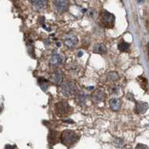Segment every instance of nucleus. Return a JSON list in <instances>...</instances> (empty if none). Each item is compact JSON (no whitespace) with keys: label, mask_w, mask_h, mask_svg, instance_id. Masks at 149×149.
<instances>
[{"label":"nucleus","mask_w":149,"mask_h":149,"mask_svg":"<svg viewBox=\"0 0 149 149\" xmlns=\"http://www.w3.org/2000/svg\"><path fill=\"white\" fill-rule=\"evenodd\" d=\"M79 139V136L76 132L72 130H64L60 135L61 142L65 146H72Z\"/></svg>","instance_id":"f257e3e1"},{"label":"nucleus","mask_w":149,"mask_h":149,"mask_svg":"<svg viewBox=\"0 0 149 149\" xmlns=\"http://www.w3.org/2000/svg\"><path fill=\"white\" fill-rule=\"evenodd\" d=\"M56 114L59 117H66L72 113L73 109L66 101H61L54 106Z\"/></svg>","instance_id":"f03ea898"},{"label":"nucleus","mask_w":149,"mask_h":149,"mask_svg":"<svg viewBox=\"0 0 149 149\" xmlns=\"http://www.w3.org/2000/svg\"><path fill=\"white\" fill-rule=\"evenodd\" d=\"M115 22V16L106 10L101 12V23L102 26L107 28H112Z\"/></svg>","instance_id":"7ed1b4c3"},{"label":"nucleus","mask_w":149,"mask_h":149,"mask_svg":"<svg viewBox=\"0 0 149 149\" xmlns=\"http://www.w3.org/2000/svg\"><path fill=\"white\" fill-rule=\"evenodd\" d=\"M75 92H76V86L73 82L67 81L61 84V93L64 96H72L74 95Z\"/></svg>","instance_id":"20e7f679"},{"label":"nucleus","mask_w":149,"mask_h":149,"mask_svg":"<svg viewBox=\"0 0 149 149\" xmlns=\"http://www.w3.org/2000/svg\"><path fill=\"white\" fill-rule=\"evenodd\" d=\"M92 101L95 104H99L105 100V93L103 90H97L92 94Z\"/></svg>","instance_id":"39448f33"},{"label":"nucleus","mask_w":149,"mask_h":149,"mask_svg":"<svg viewBox=\"0 0 149 149\" xmlns=\"http://www.w3.org/2000/svg\"><path fill=\"white\" fill-rule=\"evenodd\" d=\"M63 74L62 71L60 70H54L50 75V80L53 83L56 84H61L63 81Z\"/></svg>","instance_id":"423d86ee"},{"label":"nucleus","mask_w":149,"mask_h":149,"mask_svg":"<svg viewBox=\"0 0 149 149\" xmlns=\"http://www.w3.org/2000/svg\"><path fill=\"white\" fill-rule=\"evenodd\" d=\"M54 6L56 10L58 13H63L66 11L69 6V2L68 1H54L53 2Z\"/></svg>","instance_id":"0eeeda50"},{"label":"nucleus","mask_w":149,"mask_h":149,"mask_svg":"<svg viewBox=\"0 0 149 149\" xmlns=\"http://www.w3.org/2000/svg\"><path fill=\"white\" fill-rule=\"evenodd\" d=\"M65 45L69 48H74L78 44V37L74 34H68L65 39Z\"/></svg>","instance_id":"6e6552de"},{"label":"nucleus","mask_w":149,"mask_h":149,"mask_svg":"<svg viewBox=\"0 0 149 149\" xmlns=\"http://www.w3.org/2000/svg\"><path fill=\"white\" fill-rule=\"evenodd\" d=\"M62 61H63V58H62L61 54H60L59 53L53 52L51 56V58H50V61H49V63L52 66H58L62 63Z\"/></svg>","instance_id":"1a4fd4ad"},{"label":"nucleus","mask_w":149,"mask_h":149,"mask_svg":"<svg viewBox=\"0 0 149 149\" xmlns=\"http://www.w3.org/2000/svg\"><path fill=\"white\" fill-rule=\"evenodd\" d=\"M87 98H88V95L85 93L84 91H79L76 93V102L77 104L79 105H84L86 104V101H87Z\"/></svg>","instance_id":"9d476101"},{"label":"nucleus","mask_w":149,"mask_h":149,"mask_svg":"<svg viewBox=\"0 0 149 149\" xmlns=\"http://www.w3.org/2000/svg\"><path fill=\"white\" fill-rule=\"evenodd\" d=\"M148 108V104L146 102H137L136 103V112L137 113H145Z\"/></svg>","instance_id":"9b49d317"},{"label":"nucleus","mask_w":149,"mask_h":149,"mask_svg":"<svg viewBox=\"0 0 149 149\" xmlns=\"http://www.w3.org/2000/svg\"><path fill=\"white\" fill-rule=\"evenodd\" d=\"M107 49L105 45L102 43H97L93 47V52L99 54H105L107 53Z\"/></svg>","instance_id":"f8f14e48"},{"label":"nucleus","mask_w":149,"mask_h":149,"mask_svg":"<svg viewBox=\"0 0 149 149\" xmlns=\"http://www.w3.org/2000/svg\"><path fill=\"white\" fill-rule=\"evenodd\" d=\"M121 104H122V102H121V100L119 98H112L111 100L110 101V108L113 111H118L120 109Z\"/></svg>","instance_id":"ddd939ff"},{"label":"nucleus","mask_w":149,"mask_h":149,"mask_svg":"<svg viewBox=\"0 0 149 149\" xmlns=\"http://www.w3.org/2000/svg\"><path fill=\"white\" fill-rule=\"evenodd\" d=\"M31 4H32L33 7L36 9V10H42L46 7V4L47 2L45 0H37V1H31Z\"/></svg>","instance_id":"4468645a"},{"label":"nucleus","mask_w":149,"mask_h":149,"mask_svg":"<svg viewBox=\"0 0 149 149\" xmlns=\"http://www.w3.org/2000/svg\"><path fill=\"white\" fill-rule=\"evenodd\" d=\"M59 138V133L57 132V131H54V130H51L49 134L48 139H49V142H50V143H52V144H55V143L58 142Z\"/></svg>","instance_id":"2eb2a0df"},{"label":"nucleus","mask_w":149,"mask_h":149,"mask_svg":"<svg viewBox=\"0 0 149 149\" xmlns=\"http://www.w3.org/2000/svg\"><path fill=\"white\" fill-rule=\"evenodd\" d=\"M118 49H119V51L123 52H128L129 49H130V44L127 43L126 42H121L119 45H118Z\"/></svg>","instance_id":"dca6fc26"},{"label":"nucleus","mask_w":149,"mask_h":149,"mask_svg":"<svg viewBox=\"0 0 149 149\" xmlns=\"http://www.w3.org/2000/svg\"><path fill=\"white\" fill-rule=\"evenodd\" d=\"M38 84H39V85L43 91H46L48 86H49L47 80L45 79L44 78H38Z\"/></svg>","instance_id":"f3484780"},{"label":"nucleus","mask_w":149,"mask_h":149,"mask_svg":"<svg viewBox=\"0 0 149 149\" xmlns=\"http://www.w3.org/2000/svg\"><path fill=\"white\" fill-rule=\"evenodd\" d=\"M119 76L118 73L116 72H110L107 74V79L110 81H116L117 80L119 79Z\"/></svg>","instance_id":"a211bd4d"},{"label":"nucleus","mask_w":149,"mask_h":149,"mask_svg":"<svg viewBox=\"0 0 149 149\" xmlns=\"http://www.w3.org/2000/svg\"><path fill=\"white\" fill-rule=\"evenodd\" d=\"M86 15H87V17L89 18L92 19H95L97 17V16H98V12H97V10L95 9L91 8L87 10Z\"/></svg>","instance_id":"6ab92c4d"},{"label":"nucleus","mask_w":149,"mask_h":149,"mask_svg":"<svg viewBox=\"0 0 149 149\" xmlns=\"http://www.w3.org/2000/svg\"><path fill=\"white\" fill-rule=\"evenodd\" d=\"M119 90H120V87L118 86H112L111 88V93L113 94H117V93H119Z\"/></svg>","instance_id":"aec40b11"},{"label":"nucleus","mask_w":149,"mask_h":149,"mask_svg":"<svg viewBox=\"0 0 149 149\" xmlns=\"http://www.w3.org/2000/svg\"><path fill=\"white\" fill-rule=\"evenodd\" d=\"M136 149H148V147L146 145L143 144H138L136 147Z\"/></svg>","instance_id":"412c9836"},{"label":"nucleus","mask_w":149,"mask_h":149,"mask_svg":"<svg viewBox=\"0 0 149 149\" xmlns=\"http://www.w3.org/2000/svg\"><path fill=\"white\" fill-rule=\"evenodd\" d=\"M5 149H15L14 146H10V145H8V146H5Z\"/></svg>","instance_id":"4be33fe9"},{"label":"nucleus","mask_w":149,"mask_h":149,"mask_svg":"<svg viewBox=\"0 0 149 149\" xmlns=\"http://www.w3.org/2000/svg\"><path fill=\"white\" fill-rule=\"evenodd\" d=\"M78 53H79V54H78V57H81V56L83 55V54H84L83 52H78Z\"/></svg>","instance_id":"5701e85b"}]
</instances>
